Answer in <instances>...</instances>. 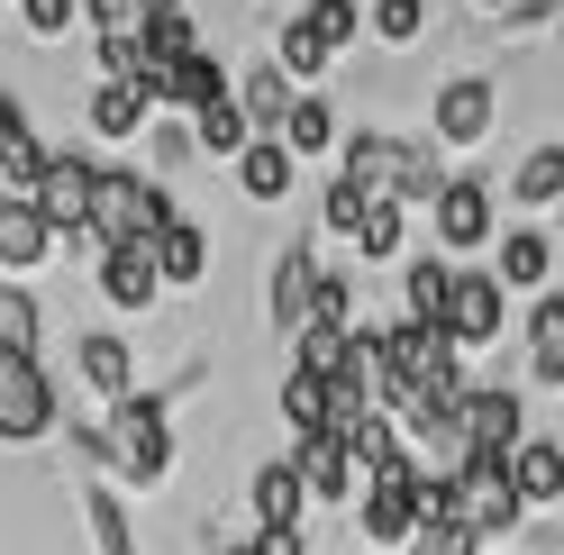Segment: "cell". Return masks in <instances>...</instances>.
<instances>
[{"instance_id": "cell-46", "label": "cell", "mask_w": 564, "mask_h": 555, "mask_svg": "<svg viewBox=\"0 0 564 555\" xmlns=\"http://www.w3.org/2000/svg\"><path fill=\"white\" fill-rule=\"evenodd\" d=\"M228 555H256V546H228Z\"/></svg>"}, {"instance_id": "cell-41", "label": "cell", "mask_w": 564, "mask_h": 555, "mask_svg": "<svg viewBox=\"0 0 564 555\" xmlns=\"http://www.w3.org/2000/svg\"><path fill=\"white\" fill-rule=\"evenodd\" d=\"M19 146H37V128H28V100L19 91H0V155H19Z\"/></svg>"}, {"instance_id": "cell-9", "label": "cell", "mask_w": 564, "mask_h": 555, "mask_svg": "<svg viewBox=\"0 0 564 555\" xmlns=\"http://www.w3.org/2000/svg\"><path fill=\"white\" fill-rule=\"evenodd\" d=\"M91 155H46V173H37V210L55 219V237H74V228H91Z\"/></svg>"}, {"instance_id": "cell-37", "label": "cell", "mask_w": 564, "mask_h": 555, "mask_svg": "<svg viewBox=\"0 0 564 555\" xmlns=\"http://www.w3.org/2000/svg\"><path fill=\"white\" fill-rule=\"evenodd\" d=\"M273 64H282V74H292V83H319V74H328V64H337V55H328L319 37H310V28H301V19H292V28H282V46H273Z\"/></svg>"}, {"instance_id": "cell-17", "label": "cell", "mask_w": 564, "mask_h": 555, "mask_svg": "<svg viewBox=\"0 0 564 555\" xmlns=\"http://www.w3.org/2000/svg\"><path fill=\"white\" fill-rule=\"evenodd\" d=\"M510 482H519L528 510L564 501V446H555V437H519V446H510Z\"/></svg>"}, {"instance_id": "cell-31", "label": "cell", "mask_w": 564, "mask_h": 555, "mask_svg": "<svg viewBox=\"0 0 564 555\" xmlns=\"http://www.w3.org/2000/svg\"><path fill=\"white\" fill-rule=\"evenodd\" d=\"M510 192L528 200V210H546V200L564 192V146H528V155H519V173H510Z\"/></svg>"}, {"instance_id": "cell-48", "label": "cell", "mask_w": 564, "mask_h": 555, "mask_svg": "<svg viewBox=\"0 0 564 555\" xmlns=\"http://www.w3.org/2000/svg\"><path fill=\"white\" fill-rule=\"evenodd\" d=\"M555 446H564V420H555Z\"/></svg>"}, {"instance_id": "cell-24", "label": "cell", "mask_w": 564, "mask_h": 555, "mask_svg": "<svg viewBox=\"0 0 564 555\" xmlns=\"http://www.w3.org/2000/svg\"><path fill=\"white\" fill-rule=\"evenodd\" d=\"M273 137H282L292 155H328V146H337V110H328L319 91H292V110H282Z\"/></svg>"}, {"instance_id": "cell-16", "label": "cell", "mask_w": 564, "mask_h": 555, "mask_svg": "<svg viewBox=\"0 0 564 555\" xmlns=\"http://www.w3.org/2000/svg\"><path fill=\"white\" fill-rule=\"evenodd\" d=\"M346 437V456H356V474H392V465H410V446H401V420H392V410H365V420H346L337 428Z\"/></svg>"}, {"instance_id": "cell-47", "label": "cell", "mask_w": 564, "mask_h": 555, "mask_svg": "<svg viewBox=\"0 0 564 555\" xmlns=\"http://www.w3.org/2000/svg\"><path fill=\"white\" fill-rule=\"evenodd\" d=\"M555 37H564V10H555Z\"/></svg>"}, {"instance_id": "cell-34", "label": "cell", "mask_w": 564, "mask_h": 555, "mask_svg": "<svg viewBox=\"0 0 564 555\" xmlns=\"http://www.w3.org/2000/svg\"><path fill=\"white\" fill-rule=\"evenodd\" d=\"M137 37H147V55H155V74H164V64H183V55L200 46V28H192V10H155L147 28H137Z\"/></svg>"}, {"instance_id": "cell-43", "label": "cell", "mask_w": 564, "mask_h": 555, "mask_svg": "<svg viewBox=\"0 0 564 555\" xmlns=\"http://www.w3.org/2000/svg\"><path fill=\"white\" fill-rule=\"evenodd\" d=\"M555 10H564V0H501V28L528 37V28H555Z\"/></svg>"}, {"instance_id": "cell-7", "label": "cell", "mask_w": 564, "mask_h": 555, "mask_svg": "<svg viewBox=\"0 0 564 555\" xmlns=\"http://www.w3.org/2000/svg\"><path fill=\"white\" fill-rule=\"evenodd\" d=\"M437 247L446 255H474V247H491V192L474 183V173H455V183H437Z\"/></svg>"}, {"instance_id": "cell-40", "label": "cell", "mask_w": 564, "mask_h": 555, "mask_svg": "<svg viewBox=\"0 0 564 555\" xmlns=\"http://www.w3.org/2000/svg\"><path fill=\"white\" fill-rule=\"evenodd\" d=\"M310 319H337V328H356V292H346V273H319V301H310Z\"/></svg>"}, {"instance_id": "cell-45", "label": "cell", "mask_w": 564, "mask_h": 555, "mask_svg": "<svg viewBox=\"0 0 564 555\" xmlns=\"http://www.w3.org/2000/svg\"><path fill=\"white\" fill-rule=\"evenodd\" d=\"M555 228H564V192H555Z\"/></svg>"}, {"instance_id": "cell-36", "label": "cell", "mask_w": 564, "mask_h": 555, "mask_svg": "<svg viewBox=\"0 0 564 555\" xmlns=\"http://www.w3.org/2000/svg\"><path fill=\"white\" fill-rule=\"evenodd\" d=\"M373 200H382V192H365L356 173H337V183H328V200H319V228H337V237H356Z\"/></svg>"}, {"instance_id": "cell-39", "label": "cell", "mask_w": 564, "mask_h": 555, "mask_svg": "<svg viewBox=\"0 0 564 555\" xmlns=\"http://www.w3.org/2000/svg\"><path fill=\"white\" fill-rule=\"evenodd\" d=\"M74 19H83V0H19V28H28V37H64Z\"/></svg>"}, {"instance_id": "cell-20", "label": "cell", "mask_w": 564, "mask_h": 555, "mask_svg": "<svg viewBox=\"0 0 564 555\" xmlns=\"http://www.w3.org/2000/svg\"><path fill=\"white\" fill-rule=\"evenodd\" d=\"M74 364H83V383H91L100 401H119V392H137V364H128V337H110V328H91V337L74 346Z\"/></svg>"}, {"instance_id": "cell-30", "label": "cell", "mask_w": 564, "mask_h": 555, "mask_svg": "<svg viewBox=\"0 0 564 555\" xmlns=\"http://www.w3.org/2000/svg\"><path fill=\"white\" fill-rule=\"evenodd\" d=\"M401 237H410V219H401V200L382 192L373 210H365V228H356V255H365V264H392V255H401Z\"/></svg>"}, {"instance_id": "cell-42", "label": "cell", "mask_w": 564, "mask_h": 555, "mask_svg": "<svg viewBox=\"0 0 564 555\" xmlns=\"http://www.w3.org/2000/svg\"><path fill=\"white\" fill-rule=\"evenodd\" d=\"M147 10H155V0H83L91 28H147Z\"/></svg>"}, {"instance_id": "cell-18", "label": "cell", "mask_w": 564, "mask_h": 555, "mask_svg": "<svg viewBox=\"0 0 564 555\" xmlns=\"http://www.w3.org/2000/svg\"><path fill=\"white\" fill-rule=\"evenodd\" d=\"M310 301H319V255H310V247H282V264H273V328L292 337V328L310 319Z\"/></svg>"}, {"instance_id": "cell-1", "label": "cell", "mask_w": 564, "mask_h": 555, "mask_svg": "<svg viewBox=\"0 0 564 555\" xmlns=\"http://www.w3.org/2000/svg\"><path fill=\"white\" fill-rule=\"evenodd\" d=\"M164 219H173V192L155 183V173H119V164H100V173H91V237H100V247L155 237Z\"/></svg>"}, {"instance_id": "cell-44", "label": "cell", "mask_w": 564, "mask_h": 555, "mask_svg": "<svg viewBox=\"0 0 564 555\" xmlns=\"http://www.w3.org/2000/svg\"><path fill=\"white\" fill-rule=\"evenodd\" d=\"M256 555H310V546H301V519H282V529H256Z\"/></svg>"}, {"instance_id": "cell-49", "label": "cell", "mask_w": 564, "mask_h": 555, "mask_svg": "<svg viewBox=\"0 0 564 555\" xmlns=\"http://www.w3.org/2000/svg\"><path fill=\"white\" fill-rule=\"evenodd\" d=\"M482 10H501V0H482Z\"/></svg>"}, {"instance_id": "cell-19", "label": "cell", "mask_w": 564, "mask_h": 555, "mask_svg": "<svg viewBox=\"0 0 564 555\" xmlns=\"http://www.w3.org/2000/svg\"><path fill=\"white\" fill-rule=\"evenodd\" d=\"M491 273H501L510 292H546V273H555V247H546V228H510V237H491Z\"/></svg>"}, {"instance_id": "cell-2", "label": "cell", "mask_w": 564, "mask_h": 555, "mask_svg": "<svg viewBox=\"0 0 564 555\" xmlns=\"http://www.w3.org/2000/svg\"><path fill=\"white\" fill-rule=\"evenodd\" d=\"M110 465H119L128 482H164V465H173L164 392H119V401H110Z\"/></svg>"}, {"instance_id": "cell-4", "label": "cell", "mask_w": 564, "mask_h": 555, "mask_svg": "<svg viewBox=\"0 0 564 555\" xmlns=\"http://www.w3.org/2000/svg\"><path fill=\"white\" fill-rule=\"evenodd\" d=\"M455 492H465V519H474V537H510L519 529V482H510V456H465L455 465Z\"/></svg>"}, {"instance_id": "cell-13", "label": "cell", "mask_w": 564, "mask_h": 555, "mask_svg": "<svg viewBox=\"0 0 564 555\" xmlns=\"http://www.w3.org/2000/svg\"><path fill=\"white\" fill-rule=\"evenodd\" d=\"M55 255V219L37 210V200H0V264L10 273H37Z\"/></svg>"}, {"instance_id": "cell-32", "label": "cell", "mask_w": 564, "mask_h": 555, "mask_svg": "<svg viewBox=\"0 0 564 555\" xmlns=\"http://www.w3.org/2000/svg\"><path fill=\"white\" fill-rule=\"evenodd\" d=\"M282 420L292 428H328V373H310V364L282 373Z\"/></svg>"}, {"instance_id": "cell-14", "label": "cell", "mask_w": 564, "mask_h": 555, "mask_svg": "<svg viewBox=\"0 0 564 555\" xmlns=\"http://www.w3.org/2000/svg\"><path fill=\"white\" fill-rule=\"evenodd\" d=\"M237 83H228V64L209 55V46H192L183 64H164V110H209V100H228Z\"/></svg>"}, {"instance_id": "cell-28", "label": "cell", "mask_w": 564, "mask_h": 555, "mask_svg": "<svg viewBox=\"0 0 564 555\" xmlns=\"http://www.w3.org/2000/svg\"><path fill=\"white\" fill-rule=\"evenodd\" d=\"M446 292H455V264L446 255H419L401 273V301H410V319H446Z\"/></svg>"}, {"instance_id": "cell-10", "label": "cell", "mask_w": 564, "mask_h": 555, "mask_svg": "<svg viewBox=\"0 0 564 555\" xmlns=\"http://www.w3.org/2000/svg\"><path fill=\"white\" fill-rule=\"evenodd\" d=\"M465 456H510V446L528 437V410H519V392H465Z\"/></svg>"}, {"instance_id": "cell-26", "label": "cell", "mask_w": 564, "mask_h": 555, "mask_svg": "<svg viewBox=\"0 0 564 555\" xmlns=\"http://www.w3.org/2000/svg\"><path fill=\"white\" fill-rule=\"evenodd\" d=\"M246 492H256V519H264V529H282V519H301L310 482H301L292 456H282V465H256V482H246Z\"/></svg>"}, {"instance_id": "cell-22", "label": "cell", "mask_w": 564, "mask_h": 555, "mask_svg": "<svg viewBox=\"0 0 564 555\" xmlns=\"http://www.w3.org/2000/svg\"><path fill=\"white\" fill-rule=\"evenodd\" d=\"M155 264H164V283H183V292H192L200 273H209V237H200L183 210H173V219L155 228Z\"/></svg>"}, {"instance_id": "cell-50", "label": "cell", "mask_w": 564, "mask_h": 555, "mask_svg": "<svg viewBox=\"0 0 564 555\" xmlns=\"http://www.w3.org/2000/svg\"><path fill=\"white\" fill-rule=\"evenodd\" d=\"M0 10H10V0H0Z\"/></svg>"}, {"instance_id": "cell-8", "label": "cell", "mask_w": 564, "mask_h": 555, "mask_svg": "<svg viewBox=\"0 0 564 555\" xmlns=\"http://www.w3.org/2000/svg\"><path fill=\"white\" fill-rule=\"evenodd\" d=\"M155 292H164L155 237H128V247H100V301H110V309H155Z\"/></svg>"}, {"instance_id": "cell-38", "label": "cell", "mask_w": 564, "mask_h": 555, "mask_svg": "<svg viewBox=\"0 0 564 555\" xmlns=\"http://www.w3.org/2000/svg\"><path fill=\"white\" fill-rule=\"evenodd\" d=\"M419 28H429V0H373V37L382 46H419Z\"/></svg>"}, {"instance_id": "cell-27", "label": "cell", "mask_w": 564, "mask_h": 555, "mask_svg": "<svg viewBox=\"0 0 564 555\" xmlns=\"http://www.w3.org/2000/svg\"><path fill=\"white\" fill-rule=\"evenodd\" d=\"M237 100H246V119H256V137H273L282 110H292V74H282V64H256V74L237 83Z\"/></svg>"}, {"instance_id": "cell-11", "label": "cell", "mask_w": 564, "mask_h": 555, "mask_svg": "<svg viewBox=\"0 0 564 555\" xmlns=\"http://www.w3.org/2000/svg\"><path fill=\"white\" fill-rule=\"evenodd\" d=\"M292 465H301V482H310V501H346V492H356V456H346L337 428H301Z\"/></svg>"}, {"instance_id": "cell-3", "label": "cell", "mask_w": 564, "mask_h": 555, "mask_svg": "<svg viewBox=\"0 0 564 555\" xmlns=\"http://www.w3.org/2000/svg\"><path fill=\"white\" fill-rule=\"evenodd\" d=\"M46 428H55V383H46V364L0 346V446H28V437H46Z\"/></svg>"}, {"instance_id": "cell-12", "label": "cell", "mask_w": 564, "mask_h": 555, "mask_svg": "<svg viewBox=\"0 0 564 555\" xmlns=\"http://www.w3.org/2000/svg\"><path fill=\"white\" fill-rule=\"evenodd\" d=\"M437 137H446V146H482V137H491V83L482 74H455L437 91Z\"/></svg>"}, {"instance_id": "cell-23", "label": "cell", "mask_w": 564, "mask_h": 555, "mask_svg": "<svg viewBox=\"0 0 564 555\" xmlns=\"http://www.w3.org/2000/svg\"><path fill=\"white\" fill-rule=\"evenodd\" d=\"M528 373L564 383V292H538V309H528Z\"/></svg>"}, {"instance_id": "cell-5", "label": "cell", "mask_w": 564, "mask_h": 555, "mask_svg": "<svg viewBox=\"0 0 564 555\" xmlns=\"http://www.w3.org/2000/svg\"><path fill=\"white\" fill-rule=\"evenodd\" d=\"M356 519H365V537H373V546H410V537H419V465L365 474V501H356Z\"/></svg>"}, {"instance_id": "cell-15", "label": "cell", "mask_w": 564, "mask_h": 555, "mask_svg": "<svg viewBox=\"0 0 564 555\" xmlns=\"http://www.w3.org/2000/svg\"><path fill=\"white\" fill-rule=\"evenodd\" d=\"M292 173H301V155L282 146V137H246V146H237V192L246 200H282Z\"/></svg>"}, {"instance_id": "cell-29", "label": "cell", "mask_w": 564, "mask_h": 555, "mask_svg": "<svg viewBox=\"0 0 564 555\" xmlns=\"http://www.w3.org/2000/svg\"><path fill=\"white\" fill-rule=\"evenodd\" d=\"M37 337H46V309H37V292L0 283V346H10V356H37Z\"/></svg>"}, {"instance_id": "cell-21", "label": "cell", "mask_w": 564, "mask_h": 555, "mask_svg": "<svg viewBox=\"0 0 564 555\" xmlns=\"http://www.w3.org/2000/svg\"><path fill=\"white\" fill-rule=\"evenodd\" d=\"M147 110H155V91H147V83L100 74V91H91V128H100V137H137V128H147Z\"/></svg>"}, {"instance_id": "cell-35", "label": "cell", "mask_w": 564, "mask_h": 555, "mask_svg": "<svg viewBox=\"0 0 564 555\" xmlns=\"http://www.w3.org/2000/svg\"><path fill=\"white\" fill-rule=\"evenodd\" d=\"M83 519H91V537H100V555H137V529H128V510H119V492H83Z\"/></svg>"}, {"instance_id": "cell-25", "label": "cell", "mask_w": 564, "mask_h": 555, "mask_svg": "<svg viewBox=\"0 0 564 555\" xmlns=\"http://www.w3.org/2000/svg\"><path fill=\"white\" fill-rule=\"evenodd\" d=\"M246 137H256V119H246V100H237V91H228V100H209V110H192V146H200V155H228V164H237Z\"/></svg>"}, {"instance_id": "cell-33", "label": "cell", "mask_w": 564, "mask_h": 555, "mask_svg": "<svg viewBox=\"0 0 564 555\" xmlns=\"http://www.w3.org/2000/svg\"><path fill=\"white\" fill-rule=\"evenodd\" d=\"M301 28L328 55H346V46H356V28H365V10H356V0H301Z\"/></svg>"}, {"instance_id": "cell-6", "label": "cell", "mask_w": 564, "mask_h": 555, "mask_svg": "<svg viewBox=\"0 0 564 555\" xmlns=\"http://www.w3.org/2000/svg\"><path fill=\"white\" fill-rule=\"evenodd\" d=\"M501 309H510V283H501V273H455L437 328H446L455 346H491V337H501Z\"/></svg>"}]
</instances>
